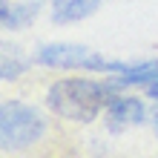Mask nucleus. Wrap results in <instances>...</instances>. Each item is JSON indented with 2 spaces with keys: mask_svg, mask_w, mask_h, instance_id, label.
Here are the masks:
<instances>
[{
  "mask_svg": "<svg viewBox=\"0 0 158 158\" xmlns=\"http://www.w3.org/2000/svg\"><path fill=\"white\" fill-rule=\"evenodd\" d=\"M109 83H98L89 78H63L55 81L46 92V104L55 115L75 121V124H89L101 115V109L115 95H109Z\"/></svg>",
  "mask_w": 158,
  "mask_h": 158,
  "instance_id": "1",
  "label": "nucleus"
},
{
  "mask_svg": "<svg viewBox=\"0 0 158 158\" xmlns=\"http://www.w3.org/2000/svg\"><path fill=\"white\" fill-rule=\"evenodd\" d=\"M46 132V118L29 104L6 101L0 106V144L3 150H23L38 144Z\"/></svg>",
  "mask_w": 158,
  "mask_h": 158,
  "instance_id": "2",
  "label": "nucleus"
},
{
  "mask_svg": "<svg viewBox=\"0 0 158 158\" xmlns=\"http://www.w3.org/2000/svg\"><path fill=\"white\" fill-rule=\"evenodd\" d=\"M35 60L40 66L52 69H86V72H109V60L101 58V52H92L78 43H46L38 49Z\"/></svg>",
  "mask_w": 158,
  "mask_h": 158,
  "instance_id": "3",
  "label": "nucleus"
},
{
  "mask_svg": "<svg viewBox=\"0 0 158 158\" xmlns=\"http://www.w3.org/2000/svg\"><path fill=\"white\" fill-rule=\"evenodd\" d=\"M104 118H106V129H112V132H124V129H129V127L144 124L147 109H144V104H141L138 98L115 95V98L106 104Z\"/></svg>",
  "mask_w": 158,
  "mask_h": 158,
  "instance_id": "4",
  "label": "nucleus"
},
{
  "mask_svg": "<svg viewBox=\"0 0 158 158\" xmlns=\"http://www.w3.org/2000/svg\"><path fill=\"white\" fill-rule=\"evenodd\" d=\"M38 12H40L38 0H32V3H9V0H3L0 3V26L9 32L23 29L26 23H32L38 17Z\"/></svg>",
  "mask_w": 158,
  "mask_h": 158,
  "instance_id": "5",
  "label": "nucleus"
},
{
  "mask_svg": "<svg viewBox=\"0 0 158 158\" xmlns=\"http://www.w3.org/2000/svg\"><path fill=\"white\" fill-rule=\"evenodd\" d=\"M158 78V60H147V63H129L127 72H121L109 81V86H150Z\"/></svg>",
  "mask_w": 158,
  "mask_h": 158,
  "instance_id": "6",
  "label": "nucleus"
},
{
  "mask_svg": "<svg viewBox=\"0 0 158 158\" xmlns=\"http://www.w3.org/2000/svg\"><path fill=\"white\" fill-rule=\"evenodd\" d=\"M3 52H6V55H3V69H0V72H3V81H15V78L23 72L26 60L17 58V49H9V46H6Z\"/></svg>",
  "mask_w": 158,
  "mask_h": 158,
  "instance_id": "7",
  "label": "nucleus"
},
{
  "mask_svg": "<svg viewBox=\"0 0 158 158\" xmlns=\"http://www.w3.org/2000/svg\"><path fill=\"white\" fill-rule=\"evenodd\" d=\"M147 95H150V98H155V101H158V78H155V81L150 83V86H147Z\"/></svg>",
  "mask_w": 158,
  "mask_h": 158,
  "instance_id": "8",
  "label": "nucleus"
},
{
  "mask_svg": "<svg viewBox=\"0 0 158 158\" xmlns=\"http://www.w3.org/2000/svg\"><path fill=\"white\" fill-rule=\"evenodd\" d=\"M152 127H155V135H158V109L152 112Z\"/></svg>",
  "mask_w": 158,
  "mask_h": 158,
  "instance_id": "9",
  "label": "nucleus"
}]
</instances>
